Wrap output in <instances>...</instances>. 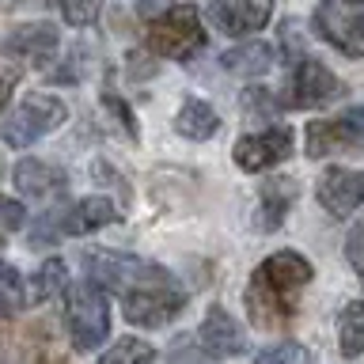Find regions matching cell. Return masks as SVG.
<instances>
[{
  "instance_id": "obj_1",
  "label": "cell",
  "mask_w": 364,
  "mask_h": 364,
  "mask_svg": "<svg viewBox=\"0 0 364 364\" xmlns=\"http://www.w3.org/2000/svg\"><path fill=\"white\" fill-rule=\"evenodd\" d=\"M315 269L300 250H273L269 258L258 262V269L247 281V315L258 330L277 334L300 311V292L311 284Z\"/></svg>"
},
{
  "instance_id": "obj_2",
  "label": "cell",
  "mask_w": 364,
  "mask_h": 364,
  "mask_svg": "<svg viewBox=\"0 0 364 364\" xmlns=\"http://www.w3.org/2000/svg\"><path fill=\"white\" fill-rule=\"evenodd\" d=\"M65 323L80 353L99 349L110 334V304L95 281H80L65 292Z\"/></svg>"
},
{
  "instance_id": "obj_3",
  "label": "cell",
  "mask_w": 364,
  "mask_h": 364,
  "mask_svg": "<svg viewBox=\"0 0 364 364\" xmlns=\"http://www.w3.org/2000/svg\"><path fill=\"white\" fill-rule=\"evenodd\" d=\"M87 269V281H95L99 289H110V292H133V289H144V284H156V281H171V273L164 266H152V262L136 258V255H114V250H84L80 255Z\"/></svg>"
},
{
  "instance_id": "obj_4",
  "label": "cell",
  "mask_w": 364,
  "mask_h": 364,
  "mask_svg": "<svg viewBox=\"0 0 364 364\" xmlns=\"http://www.w3.org/2000/svg\"><path fill=\"white\" fill-rule=\"evenodd\" d=\"M65 118H68L65 102L57 95L38 91V95H27L4 122H0V141L8 148H31L34 141H42V136H50L53 129H61Z\"/></svg>"
},
{
  "instance_id": "obj_5",
  "label": "cell",
  "mask_w": 364,
  "mask_h": 364,
  "mask_svg": "<svg viewBox=\"0 0 364 364\" xmlns=\"http://www.w3.org/2000/svg\"><path fill=\"white\" fill-rule=\"evenodd\" d=\"M144 46L159 57H171V61H186L205 46V27H201V16L193 4H178L164 11L159 19L148 23V34H144Z\"/></svg>"
},
{
  "instance_id": "obj_6",
  "label": "cell",
  "mask_w": 364,
  "mask_h": 364,
  "mask_svg": "<svg viewBox=\"0 0 364 364\" xmlns=\"http://www.w3.org/2000/svg\"><path fill=\"white\" fill-rule=\"evenodd\" d=\"M311 27L338 53L364 57V0H323Z\"/></svg>"
},
{
  "instance_id": "obj_7",
  "label": "cell",
  "mask_w": 364,
  "mask_h": 364,
  "mask_svg": "<svg viewBox=\"0 0 364 364\" xmlns=\"http://www.w3.org/2000/svg\"><path fill=\"white\" fill-rule=\"evenodd\" d=\"M341 95H346V84H341L323 61H315V57H296L292 76H289V84H284L281 107L318 110V107H330V102L341 99Z\"/></svg>"
},
{
  "instance_id": "obj_8",
  "label": "cell",
  "mask_w": 364,
  "mask_h": 364,
  "mask_svg": "<svg viewBox=\"0 0 364 364\" xmlns=\"http://www.w3.org/2000/svg\"><path fill=\"white\" fill-rule=\"evenodd\" d=\"M357 144H364V102L341 110L338 118L307 122V129H304V152L311 159L349 152V148H357Z\"/></svg>"
},
{
  "instance_id": "obj_9",
  "label": "cell",
  "mask_w": 364,
  "mask_h": 364,
  "mask_svg": "<svg viewBox=\"0 0 364 364\" xmlns=\"http://www.w3.org/2000/svg\"><path fill=\"white\" fill-rule=\"evenodd\" d=\"M186 307V296H182L171 281H156L144 284V289H133L122 296V315L129 318L133 326H167L171 318L182 315Z\"/></svg>"
},
{
  "instance_id": "obj_10",
  "label": "cell",
  "mask_w": 364,
  "mask_h": 364,
  "mask_svg": "<svg viewBox=\"0 0 364 364\" xmlns=\"http://www.w3.org/2000/svg\"><path fill=\"white\" fill-rule=\"evenodd\" d=\"M292 156V129L289 125H273V129H262V133H250V136H239L235 148H232V159L239 171H269L277 167L281 159Z\"/></svg>"
},
{
  "instance_id": "obj_11",
  "label": "cell",
  "mask_w": 364,
  "mask_h": 364,
  "mask_svg": "<svg viewBox=\"0 0 364 364\" xmlns=\"http://www.w3.org/2000/svg\"><path fill=\"white\" fill-rule=\"evenodd\" d=\"M315 198L318 205L330 213V216H349L364 205V171H353V167H330L323 171L315 186Z\"/></svg>"
},
{
  "instance_id": "obj_12",
  "label": "cell",
  "mask_w": 364,
  "mask_h": 364,
  "mask_svg": "<svg viewBox=\"0 0 364 364\" xmlns=\"http://www.w3.org/2000/svg\"><path fill=\"white\" fill-rule=\"evenodd\" d=\"M57 46H61V34H57L53 23H23L8 34L0 50L19 65H46L57 53Z\"/></svg>"
},
{
  "instance_id": "obj_13",
  "label": "cell",
  "mask_w": 364,
  "mask_h": 364,
  "mask_svg": "<svg viewBox=\"0 0 364 364\" xmlns=\"http://www.w3.org/2000/svg\"><path fill=\"white\" fill-rule=\"evenodd\" d=\"M209 11L224 34H250L269 23L273 0H209Z\"/></svg>"
},
{
  "instance_id": "obj_14",
  "label": "cell",
  "mask_w": 364,
  "mask_h": 364,
  "mask_svg": "<svg viewBox=\"0 0 364 364\" xmlns=\"http://www.w3.org/2000/svg\"><path fill=\"white\" fill-rule=\"evenodd\" d=\"M198 341L201 349L209 353L213 360H228V357H239L243 353V330L224 307H209L198 326Z\"/></svg>"
},
{
  "instance_id": "obj_15",
  "label": "cell",
  "mask_w": 364,
  "mask_h": 364,
  "mask_svg": "<svg viewBox=\"0 0 364 364\" xmlns=\"http://www.w3.org/2000/svg\"><path fill=\"white\" fill-rule=\"evenodd\" d=\"M57 232L61 235H87V232H99V228H107L118 220V209H114L110 198H80L76 205H68V209H57Z\"/></svg>"
},
{
  "instance_id": "obj_16",
  "label": "cell",
  "mask_w": 364,
  "mask_h": 364,
  "mask_svg": "<svg viewBox=\"0 0 364 364\" xmlns=\"http://www.w3.org/2000/svg\"><path fill=\"white\" fill-rule=\"evenodd\" d=\"M296 198H300V182L296 178H289V175L269 178L258 193V213H255L258 232H277L284 224V216H289V209L296 205Z\"/></svg>"
},
{
  "instance_id": "obj_17",
  "label": "cell",
  "mask_w": 364,
  "mask_h": 364,
  "mask_svg": "<svg viewBox=\"0 0 364 364\" xmlns=\"http://www.w3.org/2000/svg\"><path fill=\"white\" fill-rule=\"evenodd\" d=\"M11 182H16V190L27 193V198H50V193L65 190V171H57L53 164L31 156V159H19V164L11 167Z\"/></svg>"
},
{
  "instance_id": "obj_18",
  "label": "cell",
  "mask_w": 364,
  "mask_h": 364,
  "mask_svg": "<svg viewBox=\"0 0 364 364\" xmlns=\"http://www.w3.org/2000/svg\"><path fill=\"white\" fill-rule=\"evenodd\" d=\"M175 133L186 141H209L220 133V114H216L205 99H186L175 114Z\"/></svg>"
},
{
  "instance_id": "obj_19",
  "label": "cell",
  "mask_w": 364,
  "mask_h": 364,
  "mask_svg": "<svg viewBox=\"0 0 364 364\" xmlns=\"http://www.w3.org/2000/svg\"><path fill=\"white\" fill-rule=\"evenodd\" d=\"M61 292H68V269L61 258H46L38 273H31V281L23 284V300L27 304H50Z\"/></svg>"
},
{
  "instance_id": "obj_20",
  "label": "cell",
  "mask_w": 364,
  "mask_h": 364,
  "mask_svg": "<svg viewBox=\"0 0 364 364\" xmlns=\"http://www.w3.org/2000/svg\"><path fill=\"white\" fill-rule=\"evenodd\" d=\"M220 65L228 68L232 76H266L269 68H273V46H266V42H243V46H235V50H228L224 57H220Z\"/></svg>"
},
{
  "instance_id": "obj_21",
  "label": "cell",
  "mask_w": 364,
  "mask_h": 364,
  "mask_svg": "<svg viewBox=\"0 0 364 364\" xmlns=\"http://www.w3.org/2000/svg\"><path fill=\"white\" fill-rule=\"evenodd\" d=\"M338 346H341L346 357H360V353H364V300H353V304L341 307Z\"/></svg>"
},
{
  "instance_id": "obj_22",
  "label": "cell",
  "mask_w": 364,
  "mask_h": 364,
  "mask_svg": "<svg viewBox=\"0 0 364 364\" xmlns=\"http://www.w3.org/2000/svg\"><path fill=\"white\" fill-rule=\"evenodd\" d=\"M156 360H159L156 346H148L141 338H122L118 346H110L99 357V364H156Z\"/></svg>"
},
{
  "instance_id": "obj_23",
  "label": "cell",
  "mask_w": 364,
  "mask_h": 364,
  "mask_svg": "<svg viewBox=\"0 0 364 364\" xmlns=\"http://www.w3.org/2000/svg\"><path fill=\"white\" fill-rule=\"evenodd\" d=\"M255 364H311V353L300 341H277V346L262 349L255 357Z\"/></svg>"
},
{
  "instance_id": "obj_24",
  "label": "cell",
  "mask_w": 364,
  "mask_h": 364,
  "mask_svg": "<svg viewBox=\"0 0 364 364\" xmlns=\"http://www.w3.org/2000/svg\"><path fill=\"white\" fill-rule=\"evenodd\" d=\"M61 8V19L68 27H91L102 11V0H53Z\"/></svg>"
},
{
  "instance_id": "obj_25",
  "label": "cell",
  "mask_w": 364,
  "mask_h": 364,
  "mask_svg": "<svg viewBox=\"0 0 364 364\" xmlns=\"http://www.w3.org/2000/svg\"><path fill=\"white\" fill-rule=\"evenodd\" d=\"M102 107H107L110 118L125 129V136H129V141H136V118H133V107H129V102L118 99V91H102Z\"/></svg>"
},
{
  "instance_id": "obj_26",
  "label": "cell",
  "mask_w": 364,
  "mask_h": 364,
  "mask_svg": "<svg viewBox=\"0 0 364 364\" xmlns=\"http://www.w3.org/2000/svg\"><path fill=\"white\" fill-rule=\"evenodd\" d=\"M346 258H349V266L357 269V277L364 284V216L349 228V235H346Z\"/></svg>"
},
{
  "instance_id": "obj_27",
  "label": "cell",
  "mask_w": 364,
  "mask_h": 364,
  "mask_svg": "<svg viewBox=\"0 0 364 364\" xmlns=\"http://www.w3.org/2000/svg\"><path fill=\"white\" fill-rule=\"evenodd\" d=\"M281 102L269 95L266 87H250L247 91V99H243V110L250 114V118H273V110H277Z\"/></svg>"
},
{
  "instance_id": "obj_28",
  "label": "cell",
  "mask_w": 364,
  "mask_h": 364,
  "mask_svg": "<svg viewBox=\"0 0 364 364\" xmlns=\"http://www.w3.org/2000/svg\"><path fill=\"white\" fill-rule=\"evenodd\" d=\"M27 224V209L11 198H0V232H19Z\"/></svg>"
},
{
  "instance_id": "obj_29",
  "label": "cell",
  "mask_w": 364,
  "mask_h": 364,
  "mask_svg": "<svg viewBox=\"0 0 364 364\" xmlns=\"http://www.w3.org/2000/svg\"><path fill=\"white\" fill-rule=\"evenodd\" d=\"M80 73H84V46H76V50L68 53V65L57 68V73H50V80L53 84H76Z\"/></svg>"
},
{
  "instance_id": "obj_30",
  "label": "cell",
  "mask_w": 364,
  "mask_h": 364,
  "mask_svg": "<svg viewBox=\"0 0 364 364\" xmlns=\"http://www.w3.org/2000/svg\"><path fill=\"white\" fill-rule=\"evenodd\" d=\"M164 11H171V0H136V16L148 19V23L159 19Z\"/></svg>"
},
{
  "instance_id": "obj_31",
  "label": "cell",
  "mask_w": 364,
  "mask_h": 364,
  "mask_svg": "<svg viewBox=\"0 0 364 364\" xmlns=\"http://www.w3.org/2000/svg\"><path fill=\"white\" fill-rule=\"evenodd\" d=\"M23 0H0V8H19Z\"/></svg>"
},
{
  "instance_id": "obj_32",
  "label": "cell",
  "mask_w": 364,
  "mask_h": 364,
  "mask_svg": "<svg viewBox=\"0 0 364 364\" xmlns=\"http://www.w3.org/2000/svg\"><path fill=\"white\" fill-rule=\"evenodd\" d=\"M42 364H57V360H42Z\"/></svg>"
}]
</instances>
